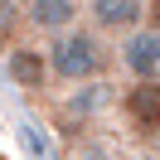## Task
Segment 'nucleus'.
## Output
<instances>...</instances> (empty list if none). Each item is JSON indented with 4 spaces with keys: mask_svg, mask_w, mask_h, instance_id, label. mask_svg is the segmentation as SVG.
Instances as JSON below:
<instances>
[{
    "mask_svg": "<svg viewBox=\"0 0 160 160\" xmlns=\"http://www.w3.org/2000/svg\"><path fill=\"white\" fill-rule=\"evenodd\" d=\"M24 10H29L34 29H53V39H58V34H68V24L78 20L82 5H73V0H34V5H24Z\"/></svg>",
    "mask_w": 160,
    "mask_h": 160,
    "instance_id": "7ed1b4c3",
    "label": "nucleus"
},
{
    "mask_svg": "<svg viewBox=\"0 0 160 160\" xmlns=\"http://www.w3.org/2000/svg\"><path fill=\"white\" fill-rule=\"evenodd\" d=\"M49 68L58 78H68V82H82V78H92L102 68V44L88 29H68V34H58L49 44Z\"/></svg>",
    "mask_w": 160,
    "mask_h": 160,
    "instance_id": "f257e3e1",
    "label": "nucleus"
},
{
    "mask_svg": "<svg viewBox=\"0 0 160 160\" xmlns=\"http://www.w3.org/2000/svg\"><path fill=\"white\" fill-rule=\"evenodd\" d=\"M155 29H160V5H155Z\"/></svg>",
    "mask_w": 160,
    "mask_h": 160,
    "instance_id": "0eeeda50",
    "label": "nucleus"
},
{
    "mask_svg": "<svg viewBox=\"0 0 160 160\" xmlns=\"http://www.w3.org/2000/svg\"><path fill=\"white\" fill-rule=\"evenodd\" d=\"M121 68L136 73L141 82H160V29H131L117 49Z\"/></svg>",
    "mask_w": 160,
    "mask_h": 160,
    "instance_id": "f03ea898",
    "label": "nucleus"
},
{
    "mask_svg": "<svg viewBox=\"0 0 160 160\" xmlns=\"http://www.w3.org/2000/svg\"><path fill=\"white\" fill-rule=\"evenodd\" d=\"M10 73L24 82V88H34V82H39V73H44V63L34 58V53H24V49H20V53L10 58Z\"/></svg>",
    "mask_w": 160,
    "mask_h": 160,
    "instance_id": "423d86ee",
    "label": "nucleus"
},
{
    "mask_svg": "<svg viewBox=\"0 0 160 160\" xmlns=\"http://www.w3.org/2000/svg\"><path fill=\"white\" fill-rule=\"evenodd\" d=\"M126 112L141 126H160V82H136L126 92Z\"/></svg>",
    "mask_w": 160,
    "mask_h": 160,
    "instance_id": "39448f33",
    "label": "nucleus"
},
{
    "mask_svg": "<svg viewBox=\"0 0 160 160\" xmlns=\"http://www.w3.org/2000/svg\"><path fill=\"white\" fill-rule=\"evenodd\" d=\"M141 10H146V5H136V0H92L88 5L92 24H102V29H126V34H131V24L141 20Z\"/></svg>",
    "mask_w": 160,
    "mask_h": 160,
    "instance_id": "20e7f679",
    "label": "nucleus"
}]
</instances>
